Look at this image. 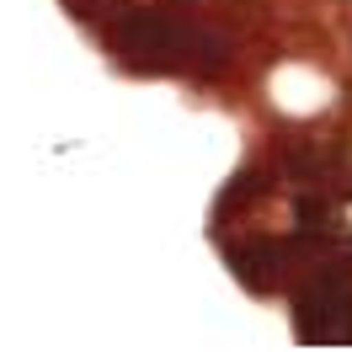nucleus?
Returning a JSON list of instances; mask_svg holds the SVG:
<instances>
[{"label": "nucleus", "instance_id": "1", "mask_svg": "<svg viewBox=\"0 0 352 352\" xmlns=\"http://www.w3.org/2000/svg\"><path fill=\"white\" fill-rule=\"evenodd\" d=\"M118 48L129 59H150V65H219V38H203L192 27L171 22L166 11H133L129 22L118 27Z\"/></svg>", "mask_w": 352, "mask_h": 352}, {"label": "nucleus", "instance_id": "2", "mask_svg": "<svg viewBox=\"0 0 352 352\" xmlns=\"http://www.w3.org/2000/svg\"><path fill=\"white\" fill-rule=\"evenodd\" d=\"M342 315H352V262L320 267V272L305 283V299H299V331H305L309 342L347 336Z\"/></svg>", "mask_w": 352, "mask_h": 352}, {"label": "nucleus", "instance_id": "3", "mask_svg": "<svg viewBox=\"0 0 352 352\" xmlns=\"http://www.w3.org/2000/svg\"><path fill=\"white\" fill-rule=\"evenodd\" d=\"M294 256H299V245H288V241H251V245L235 251V272H241L245 288L272 294V288L294 272Z\"/></svg>", "mask_w": 352, "mask_h": 352}]
</instances>
